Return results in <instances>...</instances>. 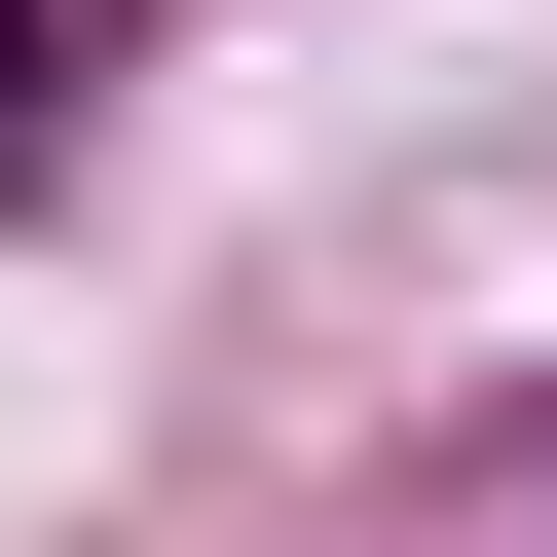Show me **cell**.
<instances>
[{"instance_id":"obj_1","label":"cell","mask_w":557,"mask_h":557,"mask_svg":"<svg viewBox=\"0 0 557 557\" xmlns=\"http://www.w3.org/2000/svg\"><path fill=\"white\" fill-rule=\"evenodd\" d=\"M0 149H38V0H0Z\"/></svg>"}]
</instances>
